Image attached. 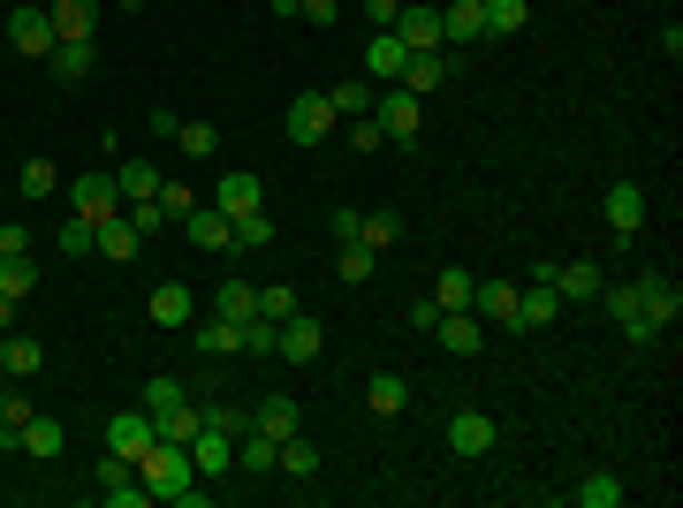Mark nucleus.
<instances>
[{"mask_svg":"<svg viewBox=\"0 0 683 508\" xmlns=\"http://www.w3.org/2000/svg\"><path fill=\"white\" fill-rule=\"evenodd\" d=\"M251 425L266 432V440H289V432H304V410L289 402V395H266V402L251 410Z\"/></svg>","mask_w":683,"mask_h":508,"instance_id":"obj_27","label":"nucleus"},{"mask_svg":"<svg viewBox=\"0 0 683 508\" xmlns=\"http://www.w3.org/2000/svg\"><path fill=\"white\" fill-rule=\"evenodd\" d=\"M190 464H198V478H228V470H236V432L198 425V432H190Z\"/></svg>","mask_w":683,"mask_h":508,"instance_id":"obj_13","label":"nucleus"},{"mask_svg":"<svg viewBox=\"0 0 683 508\" xmlns=\"http://www.w3.org/2000/svg\"><path fill=\"white\" fill-rule=\"evenodd\" d=\"M319 349H327V335H319V319H311V311L281 319V349H274V357H289V365H311Z\"/></svg>","mask_w":683,"mask_h":508,"instance_id":"obj_21","label":"nucleus"},{"mask_svg":"<svg viewBox=\"0 0 683 508\" xmlns=\"http://www.w3.org/2000/svg\"><path fill=\"white\" fill-rule=\"evenodd\" d=\"M555 311H562V297H555V281H547V266L516 289V311H509V327L516 335H532V327H555Z\"/></svg>","mask_w":683,"mask_h":508,"instance_id":"obj_2","label":"nucleus"},{"mask_svg":"<svg viewBox=\"0 0 683 508\" xmlns=\"http://www.w3.org/2000/svg\"><path fill=\"white\" fill-rule=\"evenodd\" d=\"M39 8H46V0H39Z\"/></svg>","mask_w":683,"mask_h":508,"instance_id":"obj_63","label":"nucleus"},{"mask_svg":"<svg viewBox=\"0 0 683 508\" xmlns=\"http://www.w3.org/2000/svg\"><path fill=\"white\" fill-rule=\"evenodd\" d=\"M175 228H182V236H190L198 251H228V220H220L214 206H190L182 220H175Z\"/></svg>","mask_w":683,"mask_h":508,"instance_id":"obj_30","label":"nucleus"},{"mask_svg":"<svg viewBox=\"0 0 683 508\" xmlns=\"http://www.w3.org/2000/svg\"><path fill=\"white\" fill-rule=\"evenodd\" d=\"M145 311H152V327H190V319H198V297H190L182 281H168V289H152Z\"/></svg>","mask_w":683,"mask_h":508,"instance_id":"obj_28","label":"nucleus"},{"mask_svg":"<svg viewBox=\"0 0 683 508\" xmlns=\"http://www.w3.org/2000/svg\"><path fill=\"white\" fill-rule=\"evenodd\" d=\"M639 303H645V319H653L661 335H669V327L683 319V289L669 281V273H661V281H639Z\"/></svg>","mask_w":683,"mask_h":508,"instance_id":"obj_24","label":"nucleus"},{"mask_svg":"<svg viewBox=\"0 0 683 508\" xmlns=\"http://www.w3.org/2000/svg\"><path fill=\"white\" fill-rule=\"evenodd\" d=\"M448 77H456V61H448V53H410V69H403V91H410V99H426V91H441Z\"/></svg>","mask_w":683,"mask_h":508,"instance_id":"obj_26","label":"nucleus"},{"mask_svg":"<svg viewBox=\"0 0 683 508\" xmlns=\"http://www.w3.org/2000/svg\"><path fill=\"white\" fill-rule=\"evenodd\" d=\"M145 448H152V418H145V410H122V418H107V456H122V464H145Z\"/></svg>","mask_w":683,"mask_h":508,"instance_id":"obj_15","label":"nucleus"},{"mask_svg":"<svg viewBox=\"0 0 683 508\" xmlns=\"http://www.w3.org/2000/svg\"><path fill=\"white\" fill-rule=\"evenodd\" d=\"M266 8H274L281 23H297V8H304V0H266Z\"/></svg>","mask_w":683,"mask_h":508,"instance_id":"obj_60","label":"nucleus"},{"mask_svg":"<svg viewBox=\"0 0 683 508\" xmlns=\"http://www.w3.org/2000/svg\"><path fill=\"white\" fill-rule=\"evenodd\" d=\"M31 289H39V258L23 251V258H0V297H31Z\"/></svg>","mask_w":683,"mask_h":508,"instance_id":"obj_38","label":"nucleus"},{"mask_svg":"<svg viewBox=\"0 0 683 508\" xmlns=\"http://www.w3.org/2000/svg\"><path fill=\"white\" fill-rule=\"evenodd\" d=\"M160 206H168V220H182V212H190V190H182V182H160Z\"/></svg>","mask_w":683,"mask_h":508,"instance_id":"obj_57","label":"nucleus"},{"mask_svg":"<svg viewBox=\"0 0 683 508\" xmlns=\"http://www.w3.org/2000/svg\"><path fill=\"white\" fill-rule=\"evenodd\" d=\"M31 251V228L23 220H0V258H23Z\"/></svg>","mask_w":683,"mask_h":508,"instance_id":"obj_53","label":"nucleus"},{"mask_svg":"<svg viewBox=\"0 0 683 508\" xmlns=\"http://www.w3.org/2000/svg\"><path fill=\"white\" fill-rule=\"evenodd\" d=\"M365 16H373V31H387V23L403 16V0H365Z\"/></svg>","mask_w":683,"mask_h":508,"instance_id":"obj_58","label":"nucleus"},{"mask_svg":"<svg viewBox=\"0 0 683 508\" xmlns=\"http://www.w3.org/2000/svg\"><path fill=\"white\" fill-rule=\"evenodd\" d=\"M304 303H297V289H281V281H274V289H258V319H274V327H281V319H297Z\"/></svg>","mask_w":683,"mask_h":508,"instance_id":"obj_51","label":"nucleus"},{"mask_svg":"<svg viewBox=\"0 0 683 508\" xmlns=\"http://www.w3.org/2000/svg\"><path fill=\"white\" fill-rule=\"evenodd\" d=\"M274 470H289V478H311V470H319V448H311L304 432H289V440H281V464H274Z\"/></svg>","mask_w":683,"mask_h":508,"instance_id":"obj_49","label":"nucleus"},{"mask_svg":"<svg viewBox=\"0 0 683 508\" xmlns=\"http://www.w3.org/2000/svg\"><path fill=\"white\" fill-rule=\"evenodd\" d=\"M16 190H23V198H53V190H61V168H53V160H23Z\"/></svg>","mask_w":683,"mask_h":508,"instance_id":"obj_47","label":"nucleus"},{"mask_svg":"<svg viewBox=\"0 0 683 508\" xmlns=\"http://www.w3.org/2000/svg\"><path fill=\"white\" fill-rule=\"evenodd\" d=\"M349 145H357V152H380V145H387V129L373 122V114H365V122H349Z\"/></svg>","mask_w":683,"mask_h":508,"instance_id":"obj_54","label":"nucleus"},{"mask_svg":"<svg viewBox=\"0 0 683 508\" xmlns=\"http://www.w3.org/2000/svg\"><path fill=\"white\" fill-rule=\"evenodd\" d=\"M433 303H441V311H471V273L464 266H448V273L433 281Z\"/></svg>","mask_w":683,"mask_h":508,"instance_id":"obj_48","label":"nucleus"},{"mask_svg":"<svg viewBox=\"0 0 683 508\" xmlns=\"http://www.w3.org/2000/svg\"><path fill=\"white\" fill-rule=\"evenodd\" d=\"M190 341H198V349H206V357H244V327H236V319H190Z\"/></svg>","mask_w":683,"mask_h":508,"instance_id":"obj_25","label":"nucleus"},{"mask_svg":"<svg viewBox=\"0 0 683 508\" xmlns=\"http://www.w3.org/2000/svg\"><path fill=\"white\" fill-rule=\"evenodd\" d=\"M145 129H152L160 145H175V129H182V114H175V107H152V114H145Z\"/></svg>","mask_w":683,"mask_h":508,"instance_id":"obj_55","label":"nucleus"},{"mask_svg":"<svg viewBox=\"0 0 683 508\" xmlns=\"http://www.w3.org/2000/svg\"><path fill=\"white\" fill-rule=\"evenodd\" d=\"M327 107H335L342 122H365V114H373V84H365V77H342V84L327 91Z\"/></svg>","mask_w":683,"mask_h":508,"instance_id":"obj_35","label":"nucleus"},{"mask_svg":"<svg viewBox=\"0 0 683 508\" xmlns=\"http://www.w3.org/2000/svg\"><path fill=\"white\" fill-rule=\"evenodd\" d=\"M387 31L410 46V53H441V8H426V0H403V16H395Z\"/></svg>","mask_w":683,"mask_h":508,"instance_id":"obj_11","label":"nucleus"},{"mask_svg":"<svg viewBox=\"0 0 683 508\" xmlns=\"http://www.w3.org/2000/svg\"><path fill=\"white\" fill-rule=\"evenodd\" d=\"M403 69H410V46L395 31H373L365 39V84H403Z\"/></svg>","mask_w":683,"mask_h":508,"instance_id":"obj_12","label":"nucleus"},{"mask_svg":"<svg viewBox=\"0 0 683 508\" xmlns=\"http://www.w3.org/2000/svg\"><path fill=\"white\" fill-rule=\"evenodd\" d=\"M373 122L387 129V145H410V137L426 129V99H410V91L395 84L387 99H373Z\"/></svg>","mask_w":683,"mask_h":508,"instance_id":"obj_4","label":"nucleus"},{"mask_svg":"<svg viewBox=\"0 0 683 508\" xmlns=\"http://www.w3.org/2000/svg\"><path fill=\"white\" fill-rule=\"evenodd\" d=\"M236 464L251 470V478H266V470L281 464V440H266L258 425H244V432H236Z\"/></svg>","mask_w":683,"mask_h":508,"instance_id":"obj_32","label":"nucleus"},{"mask_svg":"<svg viewBox=\"0 0 683 508\" xmlns=\"http://www.w3.org/2000/svg\"><path fill=\"white\" fill-rule=\"evenodd\" d=\"M69 212H85L91 228H99L107 212H122V182H115V175H77V182H69Z\"/></svg>","mask_w":683,"mask_h":508,"instance_id":"obj_8","label":"nucleus"},{"mask_svg":"<svg viewBox=\"0 0 683 508\" xmlns=\"http://www.w3.org/2000/svg\"><path fill=\"white\" fill-rule=\"evenodd\" d=\"M145 418H152V440H175V448H190V432H198V402H190V395H175V402L145 410Z\"/></svg>","mask_w":683,"mask_h":508,"instance_id":"obj_19","label":"nucleus"},{"mask_svg":"<svg viewBox=\"0 0 683 508\" xmlns=\"http://www.w3.org/2000/svg\"><path fill=\"white\" fill-rule=\"evenodd\" d=\"M486 39V0H448L441 8V46H478Z\"/></svg>","mask_w":683,"mask_h":508,"instance_id":"obj_16","label":"nucleus"},{"mask_svg":"<svg viewBox=\"0 0 683 508\" xmlns=\"http://www.w3.org/2000/svg\"><path fill=\"white\" fill-rule=\"evenodd\" d=\"M433 341H441L448 357H478V349H486V327H478V311H441V319H433Z\"/></svg>","mask_w":683,"mask_h":508,"instance_id":"obj_14","label":"nucleus"},{"mask_svg":"<svg viewBox=\"0 0 683 508\" xmlns=\"http://www.w3.org/2000/svg\"><path fill=\"white\" fill-rule=\"evenodd\" d=\"M266 243H274V220H266V212H244V220L228 228V251H266Z\"/></svg>","mask_w":683,"mask_h":508,"instance_id":"obj_44","label":"nucleus"},{"mask_svg":"<svg viewBox=\"0 0 683 508\" xmlns=\"http://www.w3.org/2000/svg\"><path fill=\"white\" fill-rule=\"evenodd\" d=\"M570 501L577 508H623V478H615V470H593L585 486H570Z\"/></svg>","mask_w":683,"mask_h":508,"instance_id":"obj_36","label":"nucleus"},{"mask_svg":"<svg viewBox=\"0 0 683 508\" xmlns=\"http://www.w3.org/2000/svg\"><path fill=\"white\" fill-rule=\"evenodd\" d=\"M99 501H107V508H145V501H152V486H145V470H137V464L107 456V464H99Z\"/></svg>","mask_w":683,"mask_h":508,"instance_id":"obj_6","label":"nucleus"},{"mask_svg":"<svg viewBox=\"0 0 683 508\" xmlns=\"http://www.w3.org/2000/svg\"><path fill=\"white\" fill-rule=\"evenodd\" d=\"M327 228H335V243H357V212H349V206H335V220H327Z\"/></svg>","mask_w":683,"mask_h":508,"instance_id":"obj_59","label":"nucleus"},{"mask_svg":"<svg viewBox=\"0 0 683 508\" xmlns=\"http://www.w3.org/2000/svg\"><path fill=\"white\" fill-rule=\"evenodd\" d=\"M214 212L228 220V228H236L244 212H266V182H258V175H244V168H228V175L214 182Z\"/></svg>","mask_w":683,"mask_h":508,"instance_id":"obj_3","label":"nucleus"},{"mask_svg":"<svg viewBox=\"0 0 683 508\" xmlns=\"http://www.w3.org/2000/svg\"><path fill=\"white\" fill-rule=\"evenodd\" d=\"M61 448H69V432L53 418H39L31 410V425H23V456H39V464H61Z\"/></svg>","mask_w":683,"mask_h":508,"instance_id":"obj_33","label":"nucleus"},{"mask_svg":"<svg viewBox=\"0 0 683 508\" xmlns=\"http://www.w3.org/2000/svg\"><path fill=\"white\" fill-rule=\"evenodd\" d=\"M198 425H214V432H244V410H236V402H206V410H198Z\"/></svg>","mask_w":683,"mask_h":508,"instance_id":"obj_52","label":"nucleus"},{"mask_svg":"<svg viewBox=\"0 0 683 508\" xmlns=\"http://www.w3.org/2000/svg\"><path fill=\"white\" fill-rule=\"evenodd\" d=\"M53 243H61V258H91V251H99V228H91L85 212H69V220H61V236H53Z\"/></svg>","mask_w":683,"mask_h":508,"instance_id":"obj_42","label":"nucleus"},{"mask_svg":"<svg viewBox=\"0 0 683 508\" xmlns=\"http://www.w3.org/2000/svg\"><path fill=\"white\" fill-rule=\"evenodd\" d=\"M532 23V0H486V39H516Z\"/></svg>","mask_w":683,"mask_h":508,"instance_id":"obj_37","label":"nucleus"},{"mask_svg":"<svg viewBox=\"0 0 683 508\" xmlns=\"http://www.w3.org/2000/svg\"><path fill=\"white\" fill-rule=\"evenodd\" d=\"M115 182H122V206H129V198H160V182H168V175L152 168V160H122Z\"/></svg>","mask_w":683,"mask_h":508,"instance_id":"obj_39","label":"nucleus"},{"mask_svg":"<svg viewBox=\"0 0 683 508\" xmlns=\"http://www.w3.org/2000/svg\"><path fill=\"white\" fill-rule=\"evenodd\" d=\"M53 39H99V0H46Z\"/></svg>","mask_w":683,"mask_h":508,"instance_id":"obj_20","label":"nucleus"},{"mask_svg":"<svg viewBox=\"0 0 683 508\" xmlns=\"http://www.w3.org/2000/svg\"><path fill=\"white\" fill-rule=\"evenodd\" d=\"M0 365H8V380H31V372H46V349L31 335H8L0 341Z\"/></svg>","mask_w":683,"mask_h":508,"instance_id":"obj_34","label":"nucleus"},{"mask_svg":"<svg viewBox=\"0 0 683 508\" xmlns=\"http://www.w3.org/2000/svg\"><path fill=\"white\" fill-rule=\"evenodd\" d=\"M214 311H220V319H236V327H244V319H251V311H258V289H251V281H220Z\"/></svg>","mask_w":683,"mask_h":508,"instance_id":"obj_43","label":"nucleus"},{"mask_svg":"<svg viewBox=\"0 0 683 508\" xmlns=\"http://www.w3.org/2000/svg\"><path fill=\"white\" fill-rule=\"evenodd\" d=\"M516 289H524V281H494V273H486V281H471V311H478V319H494V327H509Z\"/></svg>","mask_w":683,"mask_h":508,"instance_id":"obj_22","label":"nucleus"},{"mask_svg":"<svg viewBox=\"0 0 683 508\" xmlns=\"http://www.w3.org/2000/svg\"><path fill=\"white\" fill-rule=\"evenodd\" d=\"M137 251H145V236L129 228L122 212H107V220H99V258H115V266H129Z\"/></svg>","mask_w":683,"mask_h":508,"instance_id":"obj_31","label":"nucleus"},{"mask_svg":"<svg viewBox=\"0 0 683 508\" xmlns=\"http://www.w3.org/2000/svg\"><path fill=\"white\" fill-rule=\"evenodd\" d=\"M274 349H281V327H274V319H244V357H274Z\"/></svg>","mask_w":683,"mask_h":508,"instance_id":"obj_50","label":"nucleus"},{"mask_svg":"<svg viewBox=\"0 0 683 508\" xmlns=\"http://www.w3.org/2000/svg\"><path fill=\"white\" fill-rule=\"evenodd\" d=\"M395 236H403V212H357V243H373V251H387V243H395Z\"/></svg>","mask_w":683,"mask_h":508,"instance_id":"obj_40","label":"nucleus"},{"mask_svg":"<svg viewBox=\"0 0 683 508\" xmlns=\"http://www.w3.org/2000/svg\"><path fill=\"white\" fill-rule=\"evenodd\" d=\"M8 46H16V53H31V61L53 53V16H46L39 0H23V8L8 16Z\"/></svg>","mask_w":683,"mask_h":508,"instance_id":"obj_7","label":"nucleus"},{"mask_svg":"<svg viewBox=\"0 0 683 508\" xmlns=\"http://www.w3.org/2000/svg\"><path fill=\"white\" fill-rule=\"evenodd\" d=\"M600 303H607V319H615V327H623V335L639 341H653L661 335V327H653V319H645V303H639V281H623V289H607V281H600Z\"/></svg>","mask_w":683,"mask_h":508,"instance_id":"obj_9","label":"nucleus"},{"mask_svg":"<svg viewBox=\"0 0 683 508\" xmlns=\"http://www.w3.org/2000/svg\"><path fill=\"white\" fill-rule=\"evenodd\" d=\"M122 220H129V228H137V236H168V228H175L160 198H129V212H122Z\"/></svg>","mask_w":683,"mask_h":508,"instance_id":"obj_46","label":"nucleus"},{"mask_svg":"<svg viewBox=\"0 0 683 508\" xmlns=\"http://www.w3.org/2000/svg\"><path fill=\"white\" fill-rule=\"evenodd\" d=\"M0 380H8V365H0Z\"/></svg>","mask_w":683,"mask_h":508,"instance_id":"obj_62","label":"nucleus"},{"mask_svg":"<svg viewBox=\"0 0 683 508\" xmlns=\"http://www.w3.org/2000/svg\"><path fill=\"white\" fill-rule=\"evenodd\" d=\"M342 114L335 107H327V91H297V99H289V145H319V137H327V129H335Z\"/></svg>","mask_w":683,"mask_h":508,"instance_id":"obj_5","label":"nucleus"},{"mask_svg":"<svg viewBox=\"0 0 683 508\" xmlns=\"http://www.w3.org/2000/svg\"><path fill=\"white\" fill-rule=\"evenodd\" d=\"M46 69H53L61 84H85L91 69H99V46H91V39H53V53H46Z\"/></svg>","mask_w":683,"mask_h":508,"instance_id":"obj_18","label":"nucleus"},{"mask_svg":"<svg viewBox=\"0 0 683 508\" xmlns=\"http://www.w3.org/2000/svg\"><path fill=\"white\" fill-rule=\"evenodd\" d=\"M639 228H645V190L639 182H607V236L639 243Z\"/></svg>","mask_w":683,"mask_h":508,"instance_id":"obj_10","label":"nucleus"},{"mask_svg":"<svg viewBox=\"0 0 683 508\" xmlns=\"http://www.w3.org/2000/svg\"><path fill=\"white\" fill-rule=\"evenodd\" d=\"M403 402H410V380H403V372H373V380H365V410H373V418H403Z\"/></svg>","mask_w":683,"mask_h":508,"instance_id":"obj_29","label":"nucleus"},{"mask_svg":"<svg viewBox=\"0 0 683 508\" xmlns=\"http://www.w3.org/2000/svg\"><path fill=\"white\" fill-rule=\"evenodd\" d=\"M16 311H23V303H16V297H0V335L16 327Z\"/></svg>","mask_w":683,"mask_h":508,"instance_id":"obj_61","label":"nucleus"},{"mask_svg":"<svg viewBox=\"0 0 683 508\" xmlns=\"http://www.w3.org/2000/svg\"><path fill=\"white\" fill-rule=\"evenodd\" d=\"M373 266H380L373 243H342V258H335V273L349 281V289H365V281H373Z\"/></svg>","mask_w":683,"mask_h":508,"instance_id":"obj_41","label":"nucleus"},{"mask_svg":"<svg viewBox=\"0 0 683 508\" xmlns=\"http://www.w3.org/2000/svg\"><path fill=\"white\" fill-rule=\"evenodd\" d=\"M494 440H502V425L486 418V410H456V418H448V448H456V456H486Z\"/></svg>","mask_w":683,"mask_h":508,"instance_id":"obj_17","label":"nucleus"},{"mask_svg":"<svg viewBox=\"0 0 683 508\" xmlns=\"http://www.w3.org/2000/svg\"><path fill=\"white\" fill-rule=\"evenodd\" d=\"M297 16H304V23H319V31H327V23H335V16H342V0H304Z\"/></svg>","mask_w":683,"mask_h":508,"instance_id":"obj_56","label":"nucleus"},{"mask_svg":"<svg viewBox=\"0 0 683 508\" xmlns=\"http://www.w3.org/2000/svg\"><path fill=\"white\" fill-rule=\"evenodd\" d=\"M175 145H182V160H214V152H220V129L214 122H182V129H175Z\"/></svg>","mask_w":683,"mask_h":508,"instance_id":"obj_45","label":"nucleus"},{"mask_svg":"<svg viewBox=\"0 0 683 508\" xmlns=\"http://www.w3.org/2000/svg\"><path fill=\"white\" fill-rule=\"evenodd\" d=\"M547 281H555V297H562V303H570V297H577V303H593V297H600V266H593V258L547 266Z\"/></svg>","mask_w":683,"mask_h":508,"instance_id":"obj_23","label":"nucleus"},{"mask_svg":"<svg viewBox=\"0 0 683 508\" xmlns=\"http://www.w3.org/2000/svg\"><path fill=\"white\" fill-rule=\"evenodd\" d=\"M145 486H152V501H175V508H206L214 501V486L198 478V464H190V448H175V440H152L145 448Z\"/></svg>","mask_w":683,"mask_h":508,"instance_id":"obj_1","label":"nucleus"}]
</instances>
